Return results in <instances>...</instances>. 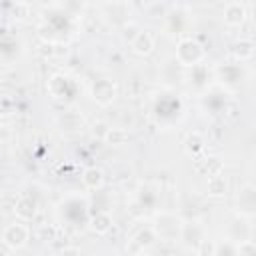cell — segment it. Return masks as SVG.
<instances>
[{
  "label": "cell",
  "mask_w": 256,
  "mask_h": 256,
  "mask_svg": "<svg viewBox=\"0 0 256 256\" xmlns=\"http://www.w3.org/2000/svg\"><path fill=\"white\" fill-rule=\"evenodd\" d=\"M30 238V230L28 226L20 220V222H14V224H8L2 232V244H6L10 250H20L26 246Z\"/></svg>",
  "instance_id": "3"
},
{
  "label": "cell",
  "mask_w": 256,
  "mask_h": 256,
  "mask_svg": "<svg viewBox=\"0 0 256 256\" xmlns=\"http://www.w3.org/2000/svg\"><path fill=\"white\" fill-rule=\"evenodd\" d=\"M204 54H206L204 46H202L196 38L186 36V38H180V40H178L176 56H174V58H176L184 68H190V66L200 64V62L204 60Z\"/></svg>",
  "instance_id": "2"
},
{
  "label": "cell",
  "mask_w": 256,
  "mask_h": 256,
  "mask_svg": "<svg viewBox=\"0 0 256 256\" xmlns=\"http://www.w3.org/2000/svg\"><path fill=\"white\" fill-rule=\"evenodd\" d=\"M138 32H140V28H138V24H134V22H126V24L122 26V36H124V40H128V42H132V38H134Z\"/></svg>",
  "instance_id": "20"
},
{
  "label": "cell",
  "mask_w": 256,
  "mask_h": 256,
  "mask_svg": "<svg viewBox=\"0 0 256 256\" xmlns=\"http://www.w3.org/2000/svg\"><path fill=\"white\" fill-rule=\"evenodd\" d=\"M36 212H38L36 202H34L32 198H28V196H20V198L16 200V204H14V214H16V218L22 220V222H30V220L36 216Z\"/></svg>",
  "instance_id": "9"
},
{
  "label": "cell",
  "mask_w": 256,
  "mask_h": 256,
  "mask_svg": "<svg viewBox=\"0 0 256 256\" xmlns=\"http://www.w3.org/2000/svg\"><path fill=\"white\" fill-rule=\"evenodd\" d=\"M206 238L204 226L198 220H190V222H182V232H180V240H184L188 246L192 244V248H196L200 244V240Z\"/></svg>",
  "instance_id": "7"
},
{
  "label": "cell",
  "mask_w": 256,
  "mask_h": 256,
  "mask_svg": "<svg viewBox=\"0 0 256 256\" xmlns=\"http://www.w3.org/2000/svg\"><path fill=\"white\" fill-rule=\"evenodd\" d=\"M62 252H64V254H78V252H80V248H64Z\"/></svg>",
  "instance_id": "23"
},
{
  "label": "cell",
  "mask_w": 256,
  "mask_h": 256,
  "mask_svg": "<svg viewBox=\"0 0 256 256\" xmlns=\"http://www.w3.org/2000/svg\"><path fill=\"white\" fill-rule=\"evenodd\" d=\"M206 192H208V196H212V198H222V196H226V192H228V180L222 176V172H220V174H212V176L208 178V182H206Z\"/></svg>",
  "instance_id": "10"
},
{
  "label": "cell",
  "mask_w": 256,
  "mask_h": 256,
  "mask_svg": "<svg viewBox=\"0 0 256 256\" xmlns=\"http://www.w3.org/2000/svg\"><path fill=\"white\" fill-rule=\"evenodd\" d=\"M256 252V242L252 238H242V240H236V254L240 256H250Z\"/></svg>",
  "instance_id": "18"
},
{
  "label": "cell",
  "mask_w": 256,
  "mask_h": 256,
  "mask_svg": "<svg viewBox=\"0 0 256 256\" xmlns=\"http://www.w3.org/2000/svg\"><path fill=\"white\" fill-rule=\"evenodd\" d=\"M92 98H94L98 104H102V106L110 104V102L116 98V84H114L112 80H108V78L96 80L94 86H92Z\"/></svg>",
  "instance_id": "6"
},
{
  "label": "cell",
  "mask_w": 256,
  "mask_h": 256,
  "mask_svg": "<svg viewBox=\"0 0 256 256\" xmlns=\"http://www.w3.org/2000/svg\"><path fill=\"white\" fill-rule=\"evenodd\" d=\"M202 148H204V140H202V134L200 132H192V134H188V138H186V150L190 152V154H200L202 152Z\"/></svg>",
  "instance_id": "16"
},
{
  "label": "cell",
  "mask_w": 256,
  "mask_h": 256,
  "mask_svg": "<svg viewBox=\"0 0 256 256\" xmlns=\"http://www.w3.org/2000/svg\"><path fill=\"white\" fill-rule=\"evenodd\" d=\"M154 36H152V32L150 30H140L134 38H132V42H130V48H132V52L134 54H138V56H148L152 50H154Z\"/></svg>",
  "instance_id": "8"
},
{
  "label": "cell",
  "mask_w": 256,
  "mask_h": 256,
  "mask_svg": "<svg viewBox=\"0 0 256 256\" xmlns=\"http://www.w3.org/2000/svg\"><path fill=\"white\" fill-rule=\"evenodd\" d=\"M132 240H134L142 250H148V248H152V246L156 244L158 238H156V234H154V230H152V226H150V228H146V230H140Z\"/></svg>",
  "instance_id": "15"
},
{
  "label": "cell",
  "mask_w": 256,
  "mask_h": 256,
  "mask_svg": "<svg viewBox=\"0 0 256 256\" xmlns=\"http://www.w3.org/2000/svg\"><path fill=\"white\" fill-rule=\"evenodd\" d=\"M236 208H238V214H244V216H252L254 214V208H256V190H254L252 184H244L238 190Z\"/></svg>",
  "instance_id": "4"
},
{
  "label": "cell",
  "mask_w": 256,
  "mask_h": 256,
  "mask_svg": "<svg viewBox=\"0 0 256 256\" xmlns=\"http://www.w3.org/2000/svg\"><path fill=\"white\" fill-rule=\"evenodd\" d=\"M196 254L200 256H216V240H208V238H202L200 244L194 248Z\"/></svg>",
  "instance_id": "17"
},
{
  "label": "cell",
  "mask_w": 256,
  "mask_h": 256,
  "mask_svg": "<svg viewBox=\"0 0 256 256\" xmlns=\"http://www.w3.org/2000/svg\"><path fill=\"white\" fill-rule=\"evenodd\" d=\"M232 54L238 62H246L254 56V42L250 38H240L234 46H232Z\"/></svg>",
  "instance_id": "12"
},
{
  "label": "cell",
  "mask_w": 256,
  "mask_h": 256,
  "mask_svg": "<svg viewBox=\"0 0 256 256\" xmlns=\"http://www.w3.org/2000/svg\"><path fill=\"white\" fill-rule=\"evenodd\" d=\"M104 142L106 144H112V146H120V144H126L128 142V130L126 128H108L106 136H104Z\"/></svg>",
  "instance_id": "14"
},
{
  "label": "cell",
  "mask_w": 256,
  "mask_h": 256,
  "mask_svg": "<svg viewBox=\"0 0 256 256\" xmlns=\"http://www.w3.org/2000/svg\"><path fill=\"white\" fill-rule=\"evenodd\" d=\"M82 182H84V186L88 190H100L102 184H104V172L100 168H96V166H90V168L84 170Z\"/></svg>",
  "instance_id": "11"
},
{
  "label": "cell",
  "mask_w": 256,
  "mask_h": 256,
  "mask_svg": "<svg viewBox=\"0 0 256 256\" xmlns=\"http://www.w3.org/2000/svg\"><path fill=\"white\" fill-rule=\"evenodd\" d=\"M222 18H224V24H226V26H234V28H236V26H242V24L246 22L248 10H246V6H244L242 2L232 0V2L226 4Z\"/></svg>",
  "instance_id": "5"
},
{
  "label": "cell",
  "mask_w": 256,
  "mask_h": 256,
  "mask_svg": "<svg viewBox=\"0 0 256 256\" xmlns=\"http://www.w3.org/2000/svg\"><path fill=\"white\" fill-rule=\"evenodd\" d=\"M164 2H170V0H164Z\"/></svg>",
  "instance_id": "24"
},
{
  "label": "cell",
  "mask_w": 256,
  "mask_h": 256,
  "mask_svg": "<svg viewBox=\"0 0 256 256\" xmlns=\"http://www.w3.org/2000/svg\"><path fill=\"white\" fill-rule=\"evenodd\" d=\"M92 132H94V136H96V138L104 140V136H106V132H108V126H106L104 122H96V124H94V128H92Z\"/></svg>",
  "instance_id": "22"
},
{
  "label": "cell",
  "mask_w": 256,
  "mask_h": 256,
  "mask_svg": "<svg viewBox=\"0 0 256 256\" xmlns=\"http://www.w3.org/2000/svg\"><path fill=\"white\" fill-rule=\"evenodd\" d=\"M204 170H206L208 176H212V174H220V172H222V162H220V158H208Z\"/></svg>",
  "instance_id": "19"
},
{
  "label": "cell",
  "mask_w": 256,
  "mask_h": 256,
  "mask_svg": "<svg viewBox=\"0 0 256 256\" xmlns=\"http://www.w3.org/2000/svg\"><path fill=\"white\" fill-rule=\"evenodd\" d=\"M12 106H14V100L10 96H0V114L6 116L12 112Z\"/></svg>",
  "instance_id": "21"
},
{
  "label": "cell",
  "mask_w": 256,
  "mask_h": 256,
  "mask_svg": "<svg viewBox=\"0 0 256 256\" xmlns=\"http://www.w3.org/2000/svg\"><path fill=\"white\" fill-rule=\"evenodd\" d=\"M90 228H92L96 234H106V232L112 228V216H110L106 210L96 212V216H92V220H90Z\"/></svg>",
  "instance_id": "13"
},
{
  "label": "cell",
  "mask_w": 256,
  "mask_h": 256,
  "mask_svg": "<svg viewBox=\"0 0 256 256\" xmlns=\"http://www.w3.org/2000/svg\"><path fill=\"white\" fill-rule=\"evenodd\" d=\"M182 218L176 216L174 212H158L154 216V224H152V230L156 234L158 240H164V242H174V240H180V232H182Z\"/></svg>",
  "instance_id": "1"
}]
</instances>
